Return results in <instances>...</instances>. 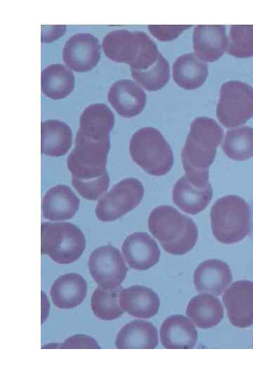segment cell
Instances as JSON below:
<instances>
[{
    "label": "cell",
    "mask_w": 253,
    "mask_h": 380,
    "mask_svg": "<svg viewBox=\"0 0 253 380\" xmlns=\"http://www.w3.org/2000/svg\"><path fill=\"white\" fill-rule=\"evenodd\" d=\"M160 341L167 349L193 348L197 340V331L193 322L181 315L167 317L162 324Z\"/></svg>",
    "instance_id": "d6986e66"
},
{
    "label": "cell",
    "mask_w": 253,
    "mask_h": 380,
    "mask_svg": "<svg viewBox=\"0 0 253 380\" xmlns=\"http://www.w3.org/2000/svg\"><path fill=\"white\" fill-rule=\"evenodd\" d=\"M230 322L238 328L253 324V282L240 280L233 282L222 297Z\"/></svg>",
    "instance_id": "7c38bea8"
},
{
    "label": "cell",
    "mask_w": 253,
    "mask_h": 380,
    "mask_svg": "<svg viewBox=\"0 0 253 380\" xmlns=\"http://www.w3.org/2000/svg\"><path fill=\"white\" fill-rule=\"evenodd\" d=\"M173 79L185 89L201 87L208 75L207 63L193 53L183 54L174 61L172 68Z\"/></svg>",
    "instance_id": "cb8c5ba5"
},
{
    "label": "cell",
    "mask_w": 253,
    "mask_h": 380,
    "mask_svg": "<svg viewBox=\"0 0 253 380\" xmlns=\"http://www.w3.org/2000/svg\"><path fill=\"white\" fill-rule=\"evenodd\" d=\"M215 239L225 244L242 241L250 231V208L242 198L228 195L218 199L210 212Z\"/></svg>",
    "instance_id": "277c9868"
},
{
    "label": "cell",
    "mask_w": 253,
    "mask_h": 380,
    "mask_svg": "<svg viewBox=\"0 0 253 380\" xmlns=\"http://www.w3.org/2000/svg\"><path fill=\"white\" fill-rule=\"evenodd\" d=\"M102 48L110 60L126 63L136 70L148 68L162 54L153 40L141 31H111L103 39Z\"/></svg>",
    "instance_id": "3957f363"
},
{
    "label": "cell",
    "mask_w": 253,
    "mask_h": 380,
    "mask_svg": "<svg viewBox=\"0 0 253 380\" xmlns=\"http://www.w3.org/2000/svg\"><path fill=\"white\" fill-rule=\"evenodd\" d=\"M122 308L129 315L141 319H148L155 315L160 308L158 295L152 289L135 285L122 289L119 294Z\"/></svg>",
    "instance_id": "ac0fdd59"
},
{
    "label": "cell",
    "mask_w": 253,
    "mask_h": 380,
    "mask_svg": "<svg viewBox=\"0 0 253 380\" xmlns=\"http://www.w3.org/2000/svg\"><path fill=\"white\" fill-rule=\"evenodd\" d=\"M80 201L67 185L59 184L51 188L42 199L43 216L50 220L72 218L79 207Z\"/></svg>",
    "instance_id": "e0dca14e"
},
{
    "label": "cell",
    "mask_w": 253,
    "mask_h": 380,
    "mask_svg": "<svg viewBox=\"0 0 253 380\" xmlns=\"http://www.w3.org/2000/svg\"><path fill=\"white\" fill-rule=\"evenodd\" d=\"M124 257L130 267L146 270L156 265L160 251L155 241L145 232H134L129 235L122 245Z\"/></svg>",
    "instance_id": "4fadbf2b"
},
{
    "label": "cell",
    "mask_w": 253,
    "mask_h": 380,
    "mask_svg": "<svg viewBox=\"0 0 253 380\" xmlns=\"http://www.w3.org/2000/svg\"><path fill=\"white\" fill-rule=\"evenodd\" d=\"M129 153L132 160L153 176L167 175L174 164L172 150L162 133L146 127L137 130L131 137Z\"/></svg>",
    "instance_id": "5b68a950"
},
{
    "label": "cell",
    "mask_w": 253,
    "mask_h": 380,
    "mask_svg": "<svg viewBox=\"0 0 253 380\" xmlns=\"http://www.w3.org/2000/svg\"><path fill=\"white\" fill-rule=\"evenodd\" d=\"M212 194L211 184L199 188L193 185L185 175L174 184L172 198L174 203L181 210L196 215L207 208L212 200Z\"/></svg>",
    "instance_id": "7402d4cb"
},
{
    "label": "cell",
    "mask_w": 253,
    "mask_h": 380,
    "mask_svg": "<svg viewBox=\"0 0 253 380\" xmlns=\"http://www.w3.org/2000/svg\"><path fill=\"white\" fill-rule=\"evenodd\" d=\"M148 224L149 231L163 249L172 255L187 253L198 239V229L193 220L169 205L154 208Z\"/></svg>",
    "instance_id": "7a4b0ae2"
},
{
    "label": "cell",
    "mask_w": 253,
    "mask_h": 380,
    "mask_svg": "<svg viewBox=\"0 0 253 380\" xmlns=\"http://www.w3.org/2000/svg\"><path fill=\"white\" fill-rule=\"evenodd\" d=\"M132 77L147 91L162 89L169 80V64L161 54L153 65L144 70H131Z\"/></svg>",
    "instance_id": "f546056e"
},
{
    "label": "cell",
    "mask_w": 253,
    "mask_h": 380,
    "mask_svg": "<svg viewBox=\"0 0 253 380\" xmlns=\"http://www.w3.org/2000/svg\"><path fill=\"white\" fill-rule=\"evenodd\" d=\"M86 247L81 229L70 222H44L41 226V252L60 264L77 260Z\"/></svg>",
    "instance_id": "8992f818"
},
{
    "label": "cell",
    "mask_w": 253,
    "mask_h": 380,
    "mask_svg": "<svg viewBox=\"0 0 253 380\" xmlns=\"http://www.w3.org/2000/svg\"><path fill=\"white\" fill-rule=\"evenodd\" d=\"M232 280L229 266L219 260H207L201 262L194 272V284L200 293L220 295Z\"/></svg>",
    "instance_id": "2e32d148"
},
{
    "label": "cell",
    "mask_w": 253,
    "mask_h": 380,
    "mask_svg": "<svg viewBox=\"0 0 253 380\" xmlns=\"http://www.w3.org/2000/svg\"><path fill=\"white\" fill-rule=\"evenodd\" d=\"M227 52L238 58L253 56V25H231Z\"/></svg>",
    "instance_id": "4dcf8cb0"
},
{
    "label": "cell",
    "mask_w": 253,
    "mask_h": 380,
    "mask_svg": "<svg viewBox=\"0 0 253 380\" xmlns=\"http://www.w3.org/2000/svg\"><path fill=\"white\" fill-rule=\"evenodd\" d=\"M66 31V25H41V42H51L63 35Z\"/></svg>",
    "instance_id": "e575fe53"
},
{
    "label": "cell",
    "mask_w": 253,
    "mask_h": 380,
    "mask_svg": "<svg viewBox=\"0 0 253 380\" xmlns=\"http://www.w3.org/2000/svg\"><path fill=\"white\" fill-rule=\"evenodd\" d=\"M88 267L94 281L105 289L119 286L128 270L120 251L111 245L93 250L88 260Z\"/></svg>",
    "instance_id": "30bf717a"
},
{
    "label": "cell",
    "mask_w": 253,
    "mask_h": 380,
    "mask_svg": "<svg viewBox=\"0 0 253 380\" xmlns=\"http://www.w3.org/2000/svg\"><path fill=\"white\" fill-rule=\"evenodd\" d=\"M71 182L80 196L87 200L93 201L108 189L110 177L106 171L100 177L90 179H81L72 177Z\"/></svg>",
    "instance_id": "1f68e13d"
},
{
    "label": "cell",
    "mask_w": 253,
    "mask_h": 380,
    "mask_svg": "<svg viewBox=\"0 0 253 380\" xmlns=\"http://www.w3.org/2000/svg\"><path fill=\"white\" fill-rule=\"evenodd\" d=\"M98 39L89 33H77L70 37L63 49V61L76 72H86L93 68L100 57Z\"/></svg>",
    "instance_id": "8fae6325"
},
{
    "label": "cell",
    "mask_w": 253,
    "mask_h": 380,
    "mask_svg": "<svg viewBox=\"0 0 253 380\" xmlns=\"http://www.w3.org/2000/svg\"><path fill=\"white\" fill-rule=\"evenodd\" d=\"M249 208H250V215H251V218H250V225L251 224H253V199H252L250 201H249Z\"/></svg>",
    "instance_id": "d590c367"
},
{
    "label": "cell",
    "mask_w": 253,
    "mask_h": 380,
    "mask_svg": "<svg viewBox=\"0 0 253 380\" xmlns=\"http://www.w3.org/2000/svg\"><path fill=\"white\" fill-rule=\"evenodd\" d=\"M226 155L234 160H246L253 156V128L242 126L227 131L221 145Z\"/></svg>",
    "instance_id": "83f0119b"
},
{
    "label": "cell",
    "mask_w": 253,
    "mask_h": 380,
    "mask_svg": "<svg viewBox=\"0 0 253 380\" xmlns=\"http://www.w3.org/2000/svg\"><path fill=\"white\" fill-rule=\"evenodd\" d=\"M216 117L226 127L245 124L253 117V88L247 83L231 80L220 89Z\"/></svg>",
    "instance_id": "ba28073f"
},
{
    "label": "cell",
    "mask_w": 253,
    "mask_h": 380,
    "mask_svg": "<svg viewBox=\"0 0 253 380\" xmlns=\"http://www.w3.org/2000/svg\"><path fill=\"white\" fill-rule=\"evenodd\" d=\"M190 25H149L150 32L160 41H171L177 38Z\"/></svg>",
    "instance_id": "d6a6232c"
},
{
    "label": "cell",
    "mask_w": 253,
    "mask_h": 380,
    "mask_svg": "<svg viewBox=\"0 0 253 380\" xmlns=\"http://www.w3.org/2000/svg\"><path fill=\"white\" fill-rule=\"evenodd\" d=\"M74 144L67 158L72 177L90 179L99 177L107 171L110 139L97 140L77 133Z\"/></svg>",
    "instance_id": "52a82bcc"
},
{
    "label": "cell",
    "mask_w": 253,
    "mask_h": 380,
    "mask_svg": "<svg viewBox=\"0 0 253 380\" xmlns=\"http://www.w3.org/2000/svg\"><path fill=\"white\" fill-rule=\"evenodd\" d=\"M114 124V114L110 108L103 103H94L88 106L81 114L77 133L93 139H110Z\"/></svg>",
    "instance_id": "44dd1931"
},
{
    "label": "cell",
    "mask_w": 253,
    "mask_h": 380,
    "mask_svg": "<svg viewBox=\"0 0 253 380\" xmlns=\"http://www.w3.org/2000/svg\"><path fill=\"white\" fill-rule=\"evenodd\" d=\"M41 87L47 97L58 100L68 96L74 87L73 73L62 64H52L41 72Z\"/></svg>",
    "instance_id": "4316f807"
},
{
    "label": "cell",
    "mask_w": 253,
    "mask_h": 380,
    "mask_svg": "<svg viewBox=\"0 0 253 380\" xmlns=\"http://www.w3.org/2000/svg\"><path fill=\"white\" fill-rule=\"evenodd\" d=\"M86 281L77 273L60 276L54 281L49 292L53 304L62 309L79 305L86 298Z\"/></svg>",
    "instance_id": "ffe728a7"
},
{
    "label": "cell",
    "mask_w": 253,
    "mask_h": 380,
    "mask_svg": "<svg viewBox=\"0 0 253 380\" xmlns=\"http://www.w3.org/2000/svg\"><path fill=\"white\" fill-rule=\"evenodd\" d=\"M186 314L195 326L208 329L216 326L221 321L223 308L216 297L202 293L190 299Z\"/></svg>",
    "instance_id": "d4e9b609"
},
{
    "label": "cell",
    "mask_w": 253,
    "mask_h": 380,
    "mask_svg": "<svg viewBox=\"0 0 253 380\" xmlns=\"http://www.w3.org/2000/svg\"><path fill=\"white\" fill-rule=\"evenodd\" d=\"M57 348H100V346L92 337L77 334L67 338L63 343H57Z\"/></svg>",
    "instance_id": "836d02e7"
},
{
    "label": "cell",
    "mask_w": 253,
    "mask_h": 380,
    "mask_svg": "<svg viewBox=\"0 0 253 380\" xmlns=\"http://www.w3.org/2000/svg\"><path fill=\"white\" fill-rule=\"evenodd\" d=\"M41 151L46 156H64L72 146V130L69 125L59 120L41 122Z\"/></svg>",
    "instance_id": "484cf974"
},
{
    "label": "cell",
    "mask_w": 253,
    "mask_h": 380,
    "mask_svg": "<svg viewBox=\"0 0 253 380\" xmlns=\"http://www.w3.org/2000/svg\"><path fill=\"white\" fill-rule=\"evenodd\" d=\"M223 136V129L212 118L198 117L191 122L181 160L186 175L193 185L203 188L210 184L209 167Z\"/></svg>",
    "instance_id": "6da1fadb"
},
{
    "label": "cell",
    "mask_w": 253,
    "mask_h": 380,
    "mask_svg": "<svg viewBox=\"0 0 253 380\" xmlns=\"http://www.w3.org/2000/svg\"><path fill=\"white\" fill-rule=\"evenodd\" d=\"M228 39L226 26L222 25H200L193 32V49L202 61L213 62L227 50Z\"/></svg>",
    "instance_id": "9a60e30c"
},
{
    "label": "cell",
    "mask_w": 253,
    "mask_h": 380,
    "mask_svg": "<svg viewBox=\"0 0 253 380\" xmlns=\"http://www.w3.org/2000/svg\"><path fill=\"white\" fill-rule=\"evenodd\" d=\"M144 195L142 183L136 178H126L116 184L98 201L96 215L103 222L115 220L136 208Z\"/></svg>",
    "instance_id": "9c48e42d"
},
{
    "label": "cell",
    "mask_w": 253,
    "mask_h": 380,
    "mask_svg": "<svg viewBox=\"0 0 253 380\" xmlns=\"http://www.w3.org/2000/svg\"><path fill=\"white\" fill-rule=\"evenodd\" d=\"M157 345V329L151 322L143 320L126 324L118 332L115 341L118 349H153Z\"/></svg>",
    "instance_id": "603a6c76"
},
{
    "label": "cell",
    "mask_w": 253,
    "mask_h": 380,
    "mask_svg": "<svg viewBox=\"0 0 253 380\" xmlns=\"http://www.w3.org/2000/svg\"><path fill=\"white\" fill-rule=\"evenodd\" d=\"M108 99L117 113L124 118L138 115L146 103V95L142 88L128 79L115 82L109 89Z\"/></svg>",
    "instance_id": "5bb4252c"
},
{
    "label": "cell",
    "mask_w": 253,
    "mask_h": 380,
    "mask_svg": "<svg viewBox=\"0 0 253 380\" xmlns=\"http://www.w3.org/2000/svg\"><path fill=\"white\" fill-rule=\"evenodd\" d=\"M122 286L105 289L98 286L93 291L91 298V308L93 314L103 320H112L119 317L124 310L119 303Z\"/></svg>",
    "instance_id": "f1b7e54d"
}]
</instances>
